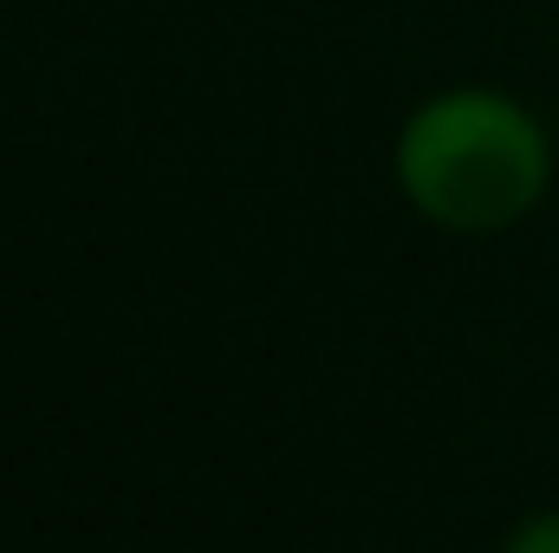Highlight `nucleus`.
<instances>
[{
	"instance_id": "obj_1",
	"label": "nucleus",
	"mask_w": 559,
	"mask_h": 553,
	"mask_svg": "<svg viewBox=\"0 0 559 553\" xmlns=\"http://www.w3.org/2000/svg\"><path fill=\"white\" fill-rule=\"evenodd\" d=\"M391 176L429 228L481 242L521 228L540 209L554 183V143L514 92L442 85L397 125Z\"/></svg>"
},
{
	"instance_id": "obj_2",
	"label": "nucleus",
	"mask_w": 559,
	"mask_h": 553,
	"mask_svg": "<svg viewBox=\"0 0 559 553\" xmlns=\"http://www.w3.org/2000/svg\"><path fill=\"white\" fill-rule=\"evenodd\" d=\"M501 553H559V508H534L508 528Z\"/></svg>"
}]
</instances>
